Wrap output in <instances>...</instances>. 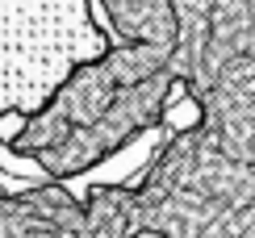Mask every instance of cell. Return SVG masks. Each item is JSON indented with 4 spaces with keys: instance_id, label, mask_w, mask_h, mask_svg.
Instances as JSON below:
<instances>
[{
    "instance_id": "obj_1",
    "label": "cell",
    "mask_w": 255,
    "mask_h": 238,
    "mask_svg": "<svg viewBox=\"0 0 255 238\" xmlns=\"http://www.w3.org/2000/svg\"><path fill=\"white\" fill-rule=\"evenodd\" d=\"M113 50L88 0H0V117H38L80 67Z\"/></svg>"
}]
</instances>
